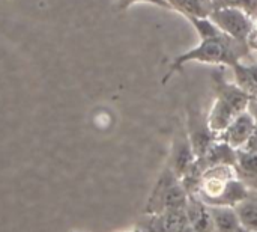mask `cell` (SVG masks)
I'll list each match as a JSON object with an SVG mask.
<instances>
[{
    "mask_svg": "<svg viewBox=\"0 0 257 232\" xmlns=\"http://www.w3.org/2000/svg\"><path fill=\"white\" fill-rule=\"evenodd\" d=\"M188 199L190 195L182 186L181 180L167 166L152 190V195L145 208V214L157 216L173 210H185Z\"/></svg>",
    "mask_w": 257,
    "mask_h": 232,
    "instance_id": "277c9868",
    "label": "cell"
},
{
    "mask_svg": "<svg viewBox=\"0 0 257 232\" xmlns=\"http://www.w3.org/2000/svg\"><path fill=\"white\" fill-rule=\"evenodd\" d=\"M235 74V83L253 100L257 98V62L242 63L238 62L232 66Z\"/></svg>",
    "mask_w": 257,
    "mask_h": 232,
    "instance_id": "30bf717a",
    "label": "cell"
},
{
    "mask_svg": "<svg viewBox=\"0 0 257 232\" xmlns=\"http://www.w3.org/2000/svg\"><path fill=\"white\" fill-rule=\"evenodd\" d=\"M215 225V232H238L242 226L233 208L230 207H209Z\"/></svg>",
    "mask_w": 257,
    "mask_h": 232,
    "instance_id": "8fae6325",
    "label": "cell"
},
{
    "mask_svg": "<svg viewBox=\"0 0 257 232\" xmlns=\"http://www.w3.org/2000/svg\"><path fill=\"white\" fill-rule=\"evenodd\" d=\"M223 33L239 42H248L253 30L251 17L239 8H217L208 17Z\"/></svg>",
    "mask_w": 257,
    "mask_h": 232,
    "instance_id": "5b68a950",
    "label": "cell"
},
{
    "mask_svg": "<svg viewBox=\"0 0 257 232\" xmlns=\"http://www.w3.org/2000/svg\"><path fill=\"white\" fill-rule=\"evenodd\" d=\"M136 3H151V5L164 8V9H170V6H169L164 0H117V9L123 12V11L130 9V8H131L133 5H136Z\"/></svg>",
    "mask_w": 257,
    "mask_h": 232,
    "instance_id": "5bb4252c",
    "label": "cell"
},
{
    "mask_svg": "<svg viewBox=\"0 0 257 232\" xmlns=\"http://www.w3.org/2000/svg\"><path fill=\"white\" fill-rule=\"evenodd\" d=\"M248 112L253 115V118L256 119L257 122V98H253L251 101H250V106H248Z\"/></svg>",
    "mask_w": 257,
    "mask_h": 232,
    "instance_id": "2e32d148",
    "label": "cell"
},
{
    "mask_svg": "<svg viewBox=\"0 0 257 232\" xmlns=\"http://www.w3.org/2000/svg\"><path fill=\"white\" fill-rule=\"evenodd\" d=\"M250 190L238 178L235 166L220 165L202 172L194 196L208 207L235 208L250 196Z\"/></svg>",
    "mask_w": 257,
    "mask_h": 232,
    "instance_id": "7a4b0ae2",
    "label": "cell"
},
{
    "mask_svg": "<svg viewBox=\"0 0 257 232\" xmlns=\"http://www.w3.org/2000/svg\"><path fill=\"white\" fill-rule=\"evenodd\" d=\"M211 79L215 100L206 116V124L217 139L236 116L248 110L251 98L236 83H229L224 79L223 69H214Z\"/></svg>",
    "mask_w": 257,
    "mask_h": 232,
    "instance_id": "3957f363",
    "label": "cell"
},
{
    "mask_svg": "<svg viewBox=\"0 0 257 232\" xmlns=\"http://www.w3.org/2000/svg\"><path fill=\"white\" fill-rule=\"evenodd\" d=\"M72 232H77V231H72Z\"/></svg>",
    "mask_w": 257,
    "mask_h": 232,
    "instance_id": "ac0fdd59",
    "label": "cell"
},
{
    "mask_svg": "<svg viewBox=\"0 0 257 232\" xmlns=\"http://www.w3.org/2000/svg\"><path fill=\"white\" fill-rule=\"evenodd\" d=\"M257 122L253 118V115L247 110L244 113H241L239 116H236L229 127L217 137V140L229 145L233 149H242L245 146V143L250 140L253 131L256 130Z\"/></svg>",
    "mask_w": 257,
    "mask_h": 232,
    "instance_id": "52a82bcc",
    "label": "cell"
},
{
    "mask_svg": "<svg viewBox=\"0 0 257 232\" xmlns=\"http://www.w3.org/2000/svg\"><path fill=\"white\" fill-rule=\"evenodd\" d=\"M190 23L197 30L200 44L173 59L163 83H166L175 72L181 71L188 62L233 66L248 54V42H239L223 33L209 18H190Z\"/></svg>",
    "mask_w": 257,
    "mask_h": 232,
    "instance_id": "6da1fadb",
    "label": "cell"
},
{
    "mask_svg": "<svg viewBox=\"0 0 257 232\" xmlns=\"http://www.w3.org/2000/svg\"><path fill=\"white\" fill-rule=\"evenodd\" d=\"M242 149L250 151V152H256L257 154V127H256V130L253 131V134H251L250 140L245 143V146H244Z\"/></svg>",
    "mask_w": 257,
    "mask_h": 232,
    "instance_id": "9a60e30c",
    "label": "cell"
},
{
    "mask_svg": "<svg viewBox=\"0 0 257 232\" xmlns=\"http://www.w3.org/2000/svg\"><path fill=\"white\" fill-rule=\"evenodd\" d=\"M238 178L251 192L257 193V154L245 149H236V165Z\"/></svg>",
    "mask_w": 257,
    "mask_h": 232,
    "instance_id": "9c48e42d",
    "label": "cell"
},
{
    "mask_svg": "<svg viewBox=\"0 0 257 232\" xmlns=\"http://www.w3.org/2000/svg\"><path fill=\"white\" fill-rule=\"evenodd\" d=\"M235 213L239 219V223L241 226L245 229V231L250 232H257V196H250L239 202L235 208Z\"/></svg>",
    "mask_w": 257,
    "mask_h": 232,
    "instance_id": "4fadbf2b",
    "label": "cell"
},
{
    "mask_svg": "<svg viewBox=\"0 0 257 232\" xmlns=\"http://www.w3.org/2000/svg\"><path fill=\"white\" fill-rule=\"evenodd\" d=\"M196 162H197V157L191 146L188 133L176 134L173 139V145H172V157H170L169 168L182 181L196 166Z\"/></svg>",
    "mask_w": 257,
    "mask_h": 232,
    "instance_id": "8992f818",
    "label": "cell"
},
{
    "mask_svg": "<svg viewBox=\"0 0 257 232\" xmlns=\"http://www.w3.org/2000/svg\"><path fill=\"white\" fill-rule=\"evenodd\" d=\"M188 225L196 232H215V225L211 216V210L197 196L190 195L185 207Z\"/></svg>",
    "mask_w": 257,
    "mask_h": 232,
    "instance_id": "ba28073f",
    "label": "cell"
},
{
    "mask_svg": "<svg viewBox=\"0 0 257 232\" xmlns=\"http://www.w3.org/2000/svg\"><path fill=\"white\" fill-rule=\"evenodd\" d=\"M170 9L181 12L185 18H208L212 9L203 5L200 0H164Z\"/></svg>",
    "mask_w": 257,
    "mask_h": 232,
    "instance_id": "7c38bea8",
    "label": "cell"
},
{
    "mask_svg": "<svg viewBox=\"0 0 257 232\" xmlns=\"http://www.w3.org/2000/svg\"><path fill=\"white\" fill-rule=\"evenodd\" d=\"M200 2H202L203 5H206V6H208L209 9H214V5H212V0H200Z\"/></svg>",
    "mask_w": 257,
    "mask_h": 232,
    "instance_id": "e0dca14e",
    "label": "cell"
}]
</instances>
